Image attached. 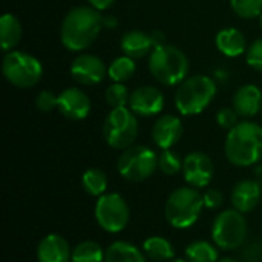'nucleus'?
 I'll return each instance as SVG.
<instances>
[{"mask_svg":"<svg viewBox=\"0 0 262 262\" xmlns=\"http://www.w3.org/2000/svg\"><path fill=\"white\" fill-rule=\"evenodd\" d=\"M138 137V120L129 107L112 109L103 123V138L107 146L124 150L135 144Z\"/></svg>","mask_w":262,"mask_h":262,"instance_id":"nucleus-7","label":"nucleus"},{"mask_svg":"<svg viewBox=\"0 0 262 262\" xmlns=\"http://www.w3.org/2000/svg\"><path fill=\"white\" fill-rule=\"evenodd\" d=\"M107 175L100 169H88L81 175V187L91 196H103L104 193H107Z\"/></svg>","mask_w":262,"mask_h":262,"instance_id":"nucleus-25","label":"nucleus"},{"mask_svg":"<svg viewBox=\"0 0 262 262\" xmlns=\"http://www.w3.org/2000/svg\"><path fill=\"white\" fill-rule=\"evenodd\" d=\"M246 58L250 68H253L255 71L262 72V37L255 40L246 52Z\"/></svg>","mask_w":262,"mask_h":262,"instance_id":"nucleus-32","label":"nucleus"},{"mask_svg":"<svg viewBox=\"0 0 262 262\" xmlns=\"http://www.w3.org/2000/svg\"><path fill=\"white\" fill-rule=\"evenodd\" d=\"M94 216L97 224L107 233L123 232L130 218V210L126 200L115 192L100 196L94 207Z\"/></svg>","mask_w":262,"mask_h":262,"instance_id":"nucleus-10","label":"nucleus"},{"mask_svg":"<svg viewBox=\"0 0 262 262\" xmlns=\"http://www.w3.org/2000/svg\"><path fill=\"white\" fill-rule=\"evenodd\" d=\"M233 109L239 117H255L262 109V91L255 84L241 86L233 95Z\"/></svg>","mask_w":262,"mask_h":262,"instance_id":"nucleus-18","label":"nucleus"},{"mask_svg":"<svg viewBox=\"0 0 262 262\" xmlns=\"http://www.w3.org/2000/svg\"><path fill=\"white\" fill-rule=\"evenodd\" d=\"M224 154L230 164L250 167L262 160V126L255 121H239L229 130Z\"/></svg>","mask_w":262,"mask_h":262,"instance_id":"nucleus-2","label":"nucleus"},{"mask_svg":"<svg viewBox=\"0 0 262 262\" xmlns=\"http://www.w3.org/2000/svg\"><path fill=\"white\" fill-rule=\"evenodd\" d=\"M230 6L241 18H256L262 14V0H230Z\"/></svg>","mask_w":262,"mask_h":262,"instance_id":"nucleus-30","label":"nucleus"},{"mask_svg":"<svg viewBox=\"0 0 262 262\" xmlns=\"http://www.w3.org/2000/svg\"><path fill=\"white\" fill-rule=\"evenodd\" d=\"M170 262H189L187 259H172Z\"/></svg>","mask_w":262,"mask_h":262,"instance_id":"nucleus-38","label":"nucleus"},{"mask_svg":"<svg viewBox=\"0 0 262 262\" xmlns=\"http://www.w3.org/2000/svg\"><path fill=\"white\" fill-rule=\"evenodd\" d=\"M35 106L40 112H52L58 109V95L51 91H41L35 98Z\"/></svg>","mask_w":262,"mask_h":262,"instance_id":"nucleus-31","label":"nucleus"},{"mask_svg":"<svg viewBox=\"0 0 262 262\" xmlns=\"http://www.w3.org/2000/svg\"><path fill=\"white\" fill-rule=\"evenodd\" d=\"M88 2H89V5H91L94 9H97V11H104V9L111 8V6L114 5L115 0H88Z\"/></svg>","mask_w":262,"mask_h":262,"instance_id":"nucleus-35","label":"nucleus"},{"mask_svg":"<svg viewBox=\"0 0 262 262\" xmlns=\"http://www.w3.org/2000/svg\"><path fill=\"white\" fill-rule=\"evenodd\" d=\"M37 261L38 262H71L72 249L69 243L58 233H49L40 239L37 246Z\"/></svg>","mask_w":262,"mask_h":262,"instance_id":"nucleus-16","label":"nucleus"},{"mask_svg":"<svg viewBox=\"0 0 262 262\" xmlns=\"http://www.w3.org/2000/svg\"><path fill=\"white\" fill-rule=\"evenodd\" d=\"M218 250L220 249L215 244L204 239H196L186 247L184 256L189 262H216L220 259Z\"/></svg>","mask_w":262,"mask_h":262,"instance_id":"nucleus-24","label":"nucleus"},{"mask_svg":"<svg viewBox=\"0 0 262 262\" xmlns=\"http://www.w3.org/2000/svg\"><path fill=\"white\" fill-rule=\"evenodd\" d=\"M103 28V15L92 6L72 8L63 18L60 40L68 51L81 52L98 37Z\"/></svg>","mask_w":262,"mask_h":262,"instance_id":"nucleus-1","label":"nucleus"},{"mask_svg":"<svg viewBox=\"0 0 262 262\" xmlns=\"http://www.w3.org/2000/svg\"><path fill=\"white\" fill-rule=\"evenodd\" d=\"M104 262H147L143 250L126 241H115L106 249Z\"/></svg>","mask_w":262,"mask_h":262,"instance_id":"nucleus-22","label":"nucleus"},{"mask_svg":"<svg viewBox=\"0 0 262 262\" xmlns=\"http://www.w3.org/2000/svg\"><path fill=\"white\" fill-rule=\"evenodd\" d=\"M2 72L8 83L12 86L29 89L40 81L43 75V66L40 60L31 54L21 51H9L3 57Z\"/></svg>","mask_w":262,"mask_h":262,"instance_id":"nucleus-6","label":"nucleus"},{"mask_svg":"<svg viewBox=\"0 0 262 262\" xmlns=\"http://www.w3.org/2000/svg\"><path fill=\"white\" fill-rule=\"evenodd\" d=\"M183 161L184 160L177 152H173L172 149H166L158 155V169L164 175L172 177L183 170Z\"/></svg>","mask_w":262,"mask_h":262,"instance_id":"nucleus-29","label":"nucleus"},{"mask_svg":"<svg viewBox=\"0 0 262 262\" xmlns=\"http://www.w3.org/2000/svg\"><path fill=\"white\" fill-rule=\"evenodd\" d=\"M216 83L207 75L187 77L175 92V107L181 115L201 114L216 95Z\"/></svg>","mask_w":262,"mask_h":262,"instance_id":"nucleus-5","label":"nucleus"},{"mask_svg":"<svg viewBox=\"0 0 262 262\" xmlns=\"http://www.w3.org/2000/svg\"><path fill=\"white\" fill-rule=\"evenodd\" d=\"M120 46L124 55L137 60L150 54L155 48V43L150 34L143 31H129L121 37Z\"/></svg>","mask_w":262,"mask_h":262,"instance_id":"nucleus-19","label":"nucleus"},{"mask_svg":"<svg viewBox=\"0 0 262 262\" xmlns=\"http://www.w3.org/2000/svg\"><path fill=\"white\" fill-rule=\"evenodd\" d=\"M216 262H239L238 259H235V258H230V256H226V258H220Z\"/></svg>","mask_w":262,"mask_h":262,"instance_id":"nucleus-37","label":"nucleus"},{"mask_svg":"<svg viewBox=\"0 0 262 262\" xmlns=\"http://www.w3.org/2000/svg\"><path fill=\"white\" fill-rule=\"evenodd\" d=\"M183 123L177 115H161L152 127V140L161 150L172 149L183 137Z\"/></svg>","mask_w":262,"mask_h":262,"instance_id":"nucleus-15","label":"nucleus"},{"mask_svg":"<svg viewBox=\"0 0 262 262\" xmlns=\"http://www.w3.org/2000/svg\"><path fill=\"white\" fill-rule=\"evenodd\" d=\"M212 239L224 252L239 249L247 239V220L244 213L236 209H227L216 215L212 224Z\"/></svg>","mask_w":262,"mask_h":262,"instance_id":"nucleus-9","label":"nucleus"},{"mask_svg":"<svg viewBox=\"0 0 262 262\" xmlns=\"http://www.w3.org/2000/svg\"><path fill=\"white\" fill-rule=\"evenodd\" d=\"M238 117H239V115L236 114L235 109L223 107V109H220V111L216 112V123H218L220 127L230 130V129H233V127L239 123V121H238Z\"/></svg>","mask_w":262,"mask_h":262,"instance_id":"nucleus-33","label":"nucleus"},{"mask_svg":"<svg viewBox=\"0 0 262 262\" xmlns=\"http://www.w3.org/2000/svg\"><path fill=\"white\" fill-rule=\"evenodd\" d=\"M141 250L152 262H170L175 258V247L164 236H149L143 243Z\"/></svg>","mask_w":262,"mask_h":262,"instance_id":"nucleus-21","label":"nucleus"},{"mask_svg":"<svg viewBox=\"0 0 262 262\" xmlns=\"http://www.w3.org/2000/svg\"><path fill=\"white\" fill-rule=\"evenodd\" d=\"M183 177L184 181L195 189H206L215 173L213 163L210 157L204 152H190L183 161Z\"/></svg>","mask_w":262,"mask_h":262,"instance_id":"nucleus-11","label":"nucleus"},{"mask_svg":"<svg viewBox=\"0 0 262 262\" xmlns=\"http://www.w3.org/2000/svg\"><path fill=\"white\" fill-rule=\"evenodd\" d=\"M64 118L72 121L84 120L91 112V100L78 88H66L58 94V109Z\"/></svg>","mask_w":262,"mask_h":262,"instance_id":"nucleus-14","label":"nucleus"},{"mask_svg":"<svg viewBox=\"0 0 262 262\" xmlns=\"http://www.w3.org/2000/svg\"><path fill=\"white\" fill-rule=\"evenodd\" d=\"M203 193L190 186H183L175 189L166 200L164 216L167 223L175 229H189L201 216L204 210Z\"/></svg>","mask_w":262,"mask_h":262,"instance_id":"nucleus-4","label":"nucleus"},{"mask_svg":"<svg viewBox=\"0 0 262 262\" xmlns=\"http://www.w3.org/2000/svg\"><path fill=\"white\" fill-rule=\"evenodd\" d=\"M203 200H204V207L210 210L220 209L224 203V196L218 189H207L203 193Z\"/></svg>","mask_w":262,"mask_h":262,"instance_id":"nucleus-34","label":"nucleus"},{"mask_svg":"<svg viewBox=\"0 0 262 262\" xmlns=\"http://www.w3.org/2000/svg\"><path fill=\"white\" fill-rule=\"evenodd\" d=\"M118 23H117V18L114 15H104L103 17V26L104 28H115Z\"/></svg>","mask_w":262,"mask_h":262,"instance_id":"nucleus-36","label":"nucleus"},{"mask_svg":"<svg viewBox=\"0 0 262 262\" xmlns=\"http://www.w3.org/2000/svg\"><path fill=\"white\" fill-rule=\"evenodd\" d=\"M21 38V25L18 18L12 14H3L0 17V41L2 49L5 52H9L14 49Z\"/></svg>","mask_w":262,"mask_h":262,"instance_id":"nucleus-23","label":"nucleus"},{"mask_svg":"<svg viewBox=\"0 0 262 262\" xmlns=\"http://www.w3.org/2000/svg\"><path fill=\"white\" fill-rule=\"evenodd\" d=\"M135 115L154 117L158 115L164 107V95L155 86H138L130 92L129 106Z\"/></svg>","mask_w":262,"mask_h":262,"instance_id":"nucleus-13","label":"nucleus"},{"mask_svg":"<svg viewBox=\"0 0 262 262\" xmlns=\"http://www.w3.org/2000/svg\"><path fill=\"white\" fill-rule=\"evenodd\" d=\"M215 45L226 57H239L247 52L244 34L236 28H224L215 37Z\"/></svg>","mask_w":262,"mask_h":262,"instance_id":"nucleus-20","label":"nucleus"},{"mask_svg":"<svg viewBox=\"0 0 262 262\" xmlns=\"http://www.w3.org/2000/svg\"><path fill=\"white\" fill-rule=\"evenodd\" d=\"M107 68L104 61L94 54H81L71 63V77L84 86H94L104 80Z\"/></svg>","mask_w":262,"mask_h":262,"instance_id":"nucleus-12","label":"nucleus"},{"mask_svg":"<svg viewBox=\"0 0 262 262\" xmlns=\"http://www.w3.org/2000/svg\"><path fill=\"white\" fill-rule=\"evenodd\" d=\"M232 206L241 213L253 212L261 201V186L255 180H243L232 190Z\"/></svg>","mask_w":262,"mask_h":262,"instance_id":"nucleus-17","label":"nucleus"},{"mask_svg":"<svg viewBox=\"0 0 262 262\" xmlns=\"http://www.w3.org/2000/svg\"><path fill=\"white\" fill-rule=\"evenodd\" d=\"M149 71L158 83L178 86L187 78L189 60L180 48L163 43L149 54Z\"/></svg>","mask_w":262,"mask_h":262,"instance_id":"nucleus-3","label":"nucleus"},{"mask_svg":"<svg viewBox=\"0 0 262 262\" xmlns=\"http://www.w3.org/2000/svg\"><path fill=\"white\" fill-rule=\"evenodd\" d=\"M259 21H261V29H262V14H261V17H259Z\"/></svg>","mask_w":262,"mask_h":262,"instance_id":"nucleus-39","label":"nucleus"},{"mask_svg":"<svg viewBox=\"0 0 262 262\" xmlns=\"http://www.w3.org/2000/svg\"><path fill=\"white\" fill-rule=\"evenodd\" d=\"M106 103L111 109H118V107H127L129 106V98L130 92L124 86V83H112L106 89Z\"/></svg>","mask_w":262,"mask_h":262,"instance_id":"nucleus-28","label":"nucleus"},{"mask_svg":"<svg viewBox=\"0 0 262 262\" xmlns=\"http://www.w3.org/2000/svg\"><path fill=\"white\" fill-rule=\"evenodd\" d=\"M135 71H137L135 60L123 54L121 57H117L107 66V77L114 83H126L127 80L134 77Z\"/></svg>","mask_w":262,"mask_h":262,"instance_id":"nucleus-26","label":"nucleus"},{"mask_svg":"<svg viewBox=\"0 0 262 262\" xmlns=\"http://www.w3.org/2000/svg\"><path fill=\"white\" fill-rule=\"evenodd\" d=\"M158 169V155L147 146L134 144L121 152L117 161L118 173L130 183H141L150 178Z\"/></svg>","mask_w":262,"mask_h":262,"instance_id":"nucleus-8","label":"nucleus"},{"mask_svg":"<svg viewBox=\"0 0 262 262\" xmlns=\"http://www.w3.org/2000/svg\"><path fill=\"white\" fill-rule=\"evenodd\" d=\"M106 250L91 239L78 243L72 249V261L71 262H104Z\"/></svg>","mask_w":262,"mask_h":262,"instance_id":"nucleus-27","label":"nucleus"}]
</instances>
